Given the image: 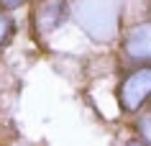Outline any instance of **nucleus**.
Instances as JSON below:
<instances>
[{
	"label": "nucleus",
	"mask_w": 151,
	"mask_h": 146,
	"mask_svg": "<svg viewBox=\"0 0 151 146\" xmlns=\"http://www.w3.org/2000/svg\"><path fill=\"white\" fill-rule=\"evenodd\" d=\"M151 100V64L138 67L123 77L118 87V103L123 113H138L143 103Z\"/></svg>",
	"instance_id": "1"
},
{
	"label": "nucleus",
	"mask_w": 151,
	"mask_h": 146,
	"mask_svg": "<svg viewBox=\"0 0 151 146\" xmlns=\"http://www.w3.org/2000/svg\"><path fill=\"white\" fill-rule=\"evenodd\" d=\"M123 51L133 62L151 64V21H141L128 28L126 39H123Z\"/></svg>",
	"instance_id": "2"
},
{
	"label": "nucleus",
	"mask_w": 151,
	"mask_h": 146,
	"mask_svg": "<svg viewBox=\"0 0 151 146\" xmlns=\"http://www.w3.org/2000/svg\"><path fill=\"white\" fill-rule=\"evenodd\" d=\"M64 18H67V3H64V0H46V3L36 10L33 21H36V26H39L41 33H49V31H54Z\"/></svg>",
	"instance_id": "3"
},
{
	"label": "nucleus",
	"mask_w": 151,
	"mask_h": 146,
	"mask_svg": "<svg viewBox=\"0 0 151 146\" xmlns=\"http://www.w3.org/2000/svg\"><path fill=\"white\" fill-rule=\"evenodd\" d=\"M136 128H138V136H141V141L151 146V113L138 115V121H136Z\"/></svg>",
	"instance_id": "4"
},
{
	"label": "nucleus",
	"mask_w": 151,
	"mask_h": 146,
	"mask_svg": "<svg viewBox=\"0 0 151 146\" xmlns=\"http://www.w3.org/2000/svg\"><path fill=\"white\" fill-rule=\"evenodd\" d=\"M13 31H16V23H13V18L5 16L3 10H0V46L5 44V41L13 36Z\"/></svg>",
	"instance_id": "5"
},
{
	"label": "nucleus",
	"mask_w": 151,
	"mask_h": 146,
	"mask_svg": "<svg viewBox=\"0 0 151 146\" xmlns=\"http://www.w3.org/2000/svg\"><path fill=\"white\" fill-rule=\"evenodd\" d=\"M0 3H3L5 8H18V5H21V3H26V0H0Z\"/></svg>",
	"instance_id": "6"
},
{
	"label": "nucleus",
	"mask_w": 151,
	"mask_h": 146,
	"mask_svg": "<svg viewBox=\"0 0 151 146\" xmlns=\"http://www.w3.org/2000/svg\"><path fill=\"white\" fill-rule=\"evenodd\" d=\"M126 146H149V144H143V141H128Z\"/></svg>",
	"instance_id": "7"
}]
</instances>
